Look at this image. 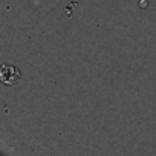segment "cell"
<instances>
[{"label":"cell","instance_id":"obj_1","mask_svg":"<svg viewBox=\"0 0 156 156\" xmlns=\"http://www.w3.org/2000/svg\"><path fill=\"white\" fill-rule=\"evenodd\" d=\"M0 78H2V81L5 84H14V83H17V80L20 78V70L16 66L3 64L2 70H0Z\"/></svg>","mask_w":156,"mask_h":156}]
</instances>
